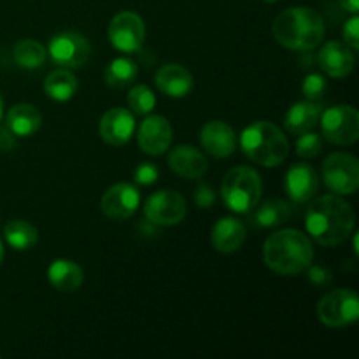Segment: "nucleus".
Returning <instances> with one entry per match:
<instances>
[{"instance_id": "f257e3e1", "label": "nucleus", "mask_w": 359, "mask_h": 359, "mask_svg": "<svg viewBox=\"0 0 359 359\" xmlns=\"http://www.w3.org/2000/svg\"><path fill=\"white\" fill-rule=\"evenodd\" d=\"M354 210L340 195L316 198L305 214L307 233L323 248H335L347 241L354 230Z\"/></svg>"}, {"instance_id": "f03ea898", "label": "nucleus", "mask_w": 359, "mask_h": 359, "mask_svg": "<svg viewBox=\"0 0 359 359\" xmlns=\"http://www.w3.org/2000/svg\"><path fill=\"white\" fill-rule=\"evenodd\" d=\"M263 259L265 265L279 276H298L314 262V245L304 231L287 228L266 238Z\"/></svg>"}, {"instance_id": "7ed1b4c3", "label": "nucleus", "mask_w": 359, "mask_h": 359, "mask_svg": "<svg viewBox=\"0 0 359 359\" xmlns=\"http://www.w3.org/2000/svg\"><path fill=\"white\" fill-rule=\"evenodd\" d=\"M272 35L284 48L311 51L325 39V20L312 7H290L273 20Z\"/></svg>"}, {"instance_id": "20e7f679", "label": "nucleus", "mask_w": 359, "mask_h": 359, "mask_svg": "<svg viewBox=\"0 0 359 359\" xmlns=\"http://www.w3.org/2000/svg\"><path fill=\"white\" fill-rule=\"evenodd\" d=\"M241 147L245 156L262 167H279L290 156L286 133L270 121H256L241 135Z\"/></svg>"}, {"instance_id": "39448f33", "label": "nucleus", "mask_w": 359, "mask_h": 359, "mask_svg": "<svg viewBox=\"0 0 359 359\" xmlns=\"http://www.w3.org/2000/svg\"><path fill=\"white\" fill-rule=\"evenodd\" d=\"M263 182L258 172L251 167H235L226 172L221 182V196L224 205L237 214H249L259 202Z\"/></svg>"}, {"instance_id": "423d86ee", "label": "nucleus", "mask_w": 359, "mask_h": 359, "mask_svg": "<svg viewBox=\"0 0 359 359\" xmlns=\"http://www.w3.org/2000/svg\"><path fill=\"white\" fill-rule=\"evenodd\" d=\"M321 132L328 142L335 146H351L359 137V112L349 104L333 105L323 111Z\"/></svg>"}, {"instance_id": "0eeeda50", "label": "nucleus", "mask_w": 359, "mask_h": 359, "mask_svg": "<svg viewBox=\"0 0 359 359\" xmlns=\"http://www.w3.org/2000/svg\"><path fill=\"white\" fill-rule=\"evenodd\" d=\"M323 181L326 188L340 196L353 195L359 188V161L349 153H333L323 161Z\"/></svg>"}, {"instance_id": "6e6552de", "label": "nucleus", "mask_w": 359, "mask_h": 359, "mask_svg": "<svg viewBox=\"0 0 359 359\" xmlns=\"http://www.w3.org/2000/svg\"><path fill=\"white\" fill-rule=\"evenodd\" d=\"M318 318L330 328H342L359 319V298L353 290H335L326 293L318 304Z\"/></svg>"}, {"instance_id": "1a4fd4ad", "label": "nucleus", "mask_w": 359, "mask_h": 359, "mask_svg": "<svg viewBox=\"0 0 359 359\" xmlns=\"http://www.w3.org/2000/svg\"><path fill=\"white\" fill-rule=\"evenodd\" d=\"M48 55L60 69H81L86 65L91 55V46L83 34L77 32H62L56 34L48 44Z\"/></svg>"}, {"instance_id": "9d476101", "label": "nucleus", "mask_w": 359, "mask_h": 359, "mask_svg": "<svg viewBox=\"0 0 359 359\" xmlns=\"http://www.w3.org/2000/svg\"><path fill=\"white\" fill-rule=\"evenodd\" d=\"M186 200L172 189L153 193L144 203V216L154 226H174L186 217Z\"/></svg>"}, {"instance_id": "9b49d317", "label": "nucleus", "mask_w": 359, "mask_h": 359, "mask_svg": "<svg viewBox=\"0 0 359 359\" xmlns=\"http://www.w3.org/2000/svg\"><path fill=\"white\" fill-rule=\"evenodd\" d=\"M111 44L121 53H137L146 39V25L142 18L132 11H121L109 23Z\"/></svg>"}, {"instance_id": "f8f14e48", "label": "nucleus", "mask_w": 359, "mask_h": 359, "mask_svg": "<svg viewBox=\"0 0 359 359\" xmlns=\"http://www.w3.org/2000/svg\"><path fill=\"white\" fill-rule=\"evenodd\" d=\"M140 205V193L130 182L111 186L102 196V212L114 221H126L137 212Z\"/></svg>"}, {"instance_id": "ddd939ff", "label": "nucleus", "mask_w": 359, "mask_h": 359, "mask_svg": "<svg viewBox=\"0 0 359 359\" xmlns=\"http://www.w3.org/2000/svg\"><path fill=\"white\" fill-rule=\"evenodd\" d=\"M139 147L149 156L167 153L172 144V126L163 116H149L144 119L137 133Z\"/></svg>"}, {"instance_id": "4468645a", "label": "nucleus", "mask_w": 359, "mask_h": 359, "mask_svg": "<svg viewBox=\"0 0 359 359\" xmlns=\"http://www.w3.org/2000/svg\"><path fill=\"white\" fill-rule=\"evenodd\" d=\"M284 189L291 202L307 203L316 196L319 189V175L309 163H294L286 172Z\"/></svg>"}, {"instance_id": "2eb2a0df", "label": "nucleus", "mask_w": 359, "mask_h": 359, "mask_svg": "<svg viewBox=\"0 0 359 359\" xmlns=\"http://www.w3.org/2000/svg\"><path fill=\"white\" fill-rule=\"evenodd\" d=\"M133 130H135L133 112L123 107H114L105 112L100 119V126H98L102 140L107 142L109 146L116 147L125 146L132 139Z\"/></svg>"}, {"instance_id": "dca6fc26", "label": "nucleus", "mask_w": 359, "mask_h": 359, "mask_svg": "<svg viewBox=\"0 0 359 359\" xmlns=\"http://www.w3.org/2000/svg\"><path fill=\"white\" fill-rule=\"evenodd\" d=\"M318 63L323 72L328 74L330 77L342 79L353 72L356 58H354L353 49L347 48L344 42L332 41L326 42L321 48L318 55Z\"/></svg>"}, {"instance_id": "f3484780", "label": "nucleus", "mask_w": 359, "mask_h": 359, "mask_svg": "<svg viewBox=\"0 0 359 359\" xmlns=\"http://www.w3.org/2000/svg\"><path fill=\"white\" fill-rule=\"evenodd\" d=\"M202 147L214 158H228L235 153L237 147V135L235 130L224 121H209L200 133Z\"/></svg>"}, {"instance_id": "a211bd4d", "label": "nucleus", "mask_w": 359, "mask_h": 359, "mask_svg": "<svg viewBox=\"0 0 359 359\" xmlns=\"http://www.w3.org/2000/svg\"><path fill=\"white\" fill-rule=\"evenodd\" d=\"M158 90L163 91L167 97L182 98L191 93L193 90V74L186 67L177 65V63H167L161 69H158L154 76Z\"/></svg>"}, {"instance_id": "6ab92c4d", "label": "nucleus", "mask_w": 359, "mask_h": 359, "mask_svg": "<svg viewBox=\"0 0 359 359\" xmlns=\"http://www.w3.org/2000/svg\"><path fill=\"white\" fill-rule=\"evenodd\" d=\"M168 167L184 179H200L209 168L205 156L193 146H177L168 154Z\"/></svg>"}, {"instance_id": "aec40b11", "label": "nucleus", "mask_w": 359, "mask_h": 359, "mask_svg": "<svg viewBox=\"0 0 359 359\" xmlns=\"http://www.w3.org/2000/svg\"><path fill=\"white\" fill-rule=\"evenodd\" d=\"M245 224L241 219H235V217H223V219L217 221L212 228V235H210V241L216 251L219 252H230L238 251L242 248V244L245 242Z\"/></svg>"}, {"instance_id": "412c9836", "label": "nucleus", "mask_w": 359, "mask_h": 359, "mask_svg": "<svg viewBox=\"0 0 359 359\" xmlns=\"http://www.w3.org/2000/svg\"><path fill=\"white\" fill-rule=\"evenodd\" d=\"M323 114V105L319 102H297L284 116V128L293 135H302L318 126Z\"/></svg>"}, {"instance_id": "4be33fe9", "label": "nucleus", "mask_w": 359, "mask_h": 359, "mask_svg": "<svg viewBox=\"0 0 359 359\" xmlns=\"http://www.w3.org/2000/svg\"><path fill=\"white\" fill-rule=\"evenodd\" d=\"M48 280L55 290L62 293H74L83 286L84 272L77 263L70 259H55L48 269Z\"/></svg>"}, {"instance_id": "5701e85b", "label": "nucleus", "mask_w": 359, "mask_h": 359, "mask_svg": "<svg viewBox=\"0 0 359 359\" xmlns=\"http://www.w3.org/2000/svg\"><path fill=\"white\" fill-rule=\"evenodd\" d=\"M6 126L16 137H30L42 126V114L30 104H16L6 116Z\"/></svg>"}, {"instance_id": "b1692460", "label": "nucleus", "mask_w": 359, "mask_h": 359, "mask_svg": "<svg viewBox=\"0 0 359 359\" xmlns=\"http://www.w3.org/2000/svg\"><path fill=\"white\" fill-rule=\"evenodd\" d=\"M251 216V224L255 228H277L291 217V207L286 200L270 198L262 205H256Z\"/></svg>"}, {"instance_id": "393cba45", "label": "nucleus", "mask_w": 359, "mask_h": 359, "mask_svg": "<svg viewBox=\"0 0 359 359\" xmlns=\"http://www.w3.org/2000/svg\"><path fill=\"white\" fill-rule=\"evenodd\" d=\"M77 88L79 83L69 69L53 70L44 81L46 95L55 102H69L77 93Z\"/></svg>"}, {"instance_id": "a878e982", "label": "nucleus", "mask_w": 359, "mask_h": 359, "mask_svg": "<svg viewBox=\"0 0 359 359\" xmlns=\"http://www.w3.org/2000/svg\"><path fill=\"white\" fill-rule=\"evenodd\" d=\"M6 242L16 251H28L39 242V230L25 219H13L4 226Z\"/></svg>"}, {"instance_id": "bb28decb", "label": "nucleus", "mask_w": 359, "mask_h": 359, "mask_svg": "<svg viewBox=\"0 0 359 359\" xmlns=\"http://www.w3.org/2000/svg\"><path fill=\"white\" fill-rule=\"evenodd\" d=\"M13 58L14 63L21 69L35 70L41 69L46 63L48 51L41 42L34 41V39H23L13 48Z\"/></svg>"}, {"instance_id": "cd10ccee", "label": "nucleus", "mask_w": 359, "mask_h": 359, "mask_svg": "<svg viewBox=\"0 0 359 359\" xmlns=\"http://www.w3.org/2000/svg\"><path fill=\"white\" fill-rule=\"evenodd\" d=\"M139 67L130 58H114L105 69V84L112 90H123L135 81Z\"/></svg>"}, {"instance_id": "c85d7f7f", "label": "nucleus", "mask_w": 359, "mask_h": 359, "mask_svg": "<svg viewBox=\"0 0 359 359\" xmlns=\"http://www.w3.org/2000/svg\"><path fill=\"white\" fill-rule=\"evenodd\" d=\"M128 107L132 109L133 114L137 116H147L151 114V111L156 105V97H154L153 91L149 90V86L146 84H137L130 90L128 93Z\"/></svg>"}, {"instance_id": "c756f323", "label": "nucleus", "mask_w": 359, "mask_h": 359, "mask_svg": "<svg viewBox=\"0 0 359 359\" xmlns=\"http://www.w3.org/2000/svg\"><path fill=\"white\" fill-rule=\"evenodd\" d=\"M323 151V137L318 135L311 130L302 135H298L297 140V154L300 158H316Z\"/></svg>"}, {"instance_id": "7c9ffc66", "label": "nucleus", "mask_w": 359, "mask_h": 359, "mask_svg": "<svg viewBox=\"0 0 359 359\" xmlns=\"http://www.w3.org/2000/svg\"><path fill=\"white\" fill-rule=\"evenodd\" d=\"M326 88H328V83H326V77L321 76V74L314 72L309 74L307 77L302 83V91H304V97L311 102H319L326 93Z\"/></svg>"}, {"instance_id": "2f4dec72", "label": "nucleus", "mask_w": 359, "mask_h": 359, "mask_svg": "<svg viewBox=\"0 0 359 359\" xmlns=\"http://www.w3.org/2000/svg\"><path fill=\"white\" fill-rule=\"evenodd\" d=\"M133 177H135V182H139L140 186H151L160 177V170H158L154 163H140L135 168V172H133Z\"/></svg>"}, {"instance_id": "473e14b6", "label": "nucleus", "mask_w": 359, "mask_h": 359, "mask_svg": "<svg viewBox=\"0 0 359 359\" xmlns=\"http://www.w3.org/2000/svg\"><path fill=\"white\" fill-rule=\"evenodd\" d=\"M344 35V44L347 48H351L353 51H358L359 49V18L358 14H354L351 20H347V23L344 25L342 28Z\"/></svg>"}, {"instance_id": "72a5a7b5", "label": "nucleus", "mask_w": 359, "mask_h": 359, "mask_svg": "<svg viewBox=\"0 0 359 359\" xmlns=\"http://www.w3.org/2000/svg\"><path fill=\"white\" fill-rule=\"evenodd\" d=\"M307 270L309 280H311L312 284H316V286H326V284H330L333 280V273L330 272L328 269H325V266L311 265Z\"/></svg>"}, {"instance_id": "f704fd0d", "label": "nucleus", "mask_w": 359, "mask_h": 359, "mask_svg": "<svg viewBox=\"0 0 359 359\" xmlns=\"http://www.w3.org/2000/svg\"><path fill=\"white\" fill-rule=\"evenodd\" d=\"M214 200H216V193H214V189L209 184H200L195 189V203L200 209H209L214 203Z\"/></svg>"}, {"instance_id": "c9c22d12", "label": "nucleus", "mask_w": 359, "mask_h": 359, "mask_svg": "<svg viewBox=\"0 0 359 359\" xmlns=\"http://www.w3.org/2000/svg\"><path fill=\"white\" fill-rule=\"evenodd\" d=\"M18 137L7 126H0V151H11L16 147Z\"/></svg>"}, {"instance_id": "e433bc0d", "label": "nucleus", "mask_w": 359, "mask_h": 359, "mask_svg": "<svg viewBox=\"0 0 359 359\" xmlns=\"http://www.w3.org/2000/svg\"><path fill=\"white\" fill-rule=\"evenodd\" d=\"M339 4H340V6H342V9L347 11V13L358 14L359 0H339Z\"/></svg>"}, {"instance_id": "4c0bfd02", "label": "nucleus", "mask_w": 359, "mask_h": 359, "mask_svg": "<svg viewBox=\"0 0 359 359\" xmlns=\"http://www.w3.org/2000/svg\"><path fill=\"white\" fill-rule=\"evenodd\" d=\"M2 259H4V245L2 242H0V263H2Z\"/></svg>"}, {"instance_id": "58836bf2", "label": "nucleus", "mask_w": 359, "mask_h": 359, "mask_svg": "<svg viewBox=\"0 0 359 359\" xmlns=\"http://www.w3.org/2000/svg\"><path fill=\"white\" fill-rule=\"evenodd\" d=\"M2 107H4V105H2V97H0V118H2Z\"/></svg>"}, {"instance_id": "ea45409f", "label": "nucleus", "mask_w": 359, "mask_h": 359, "mask_svg": "<svg viewBox=\"0 0 359 359\" xmlns=\"http://www.w3.org/2000/svg\"><path fill=\"white\" fill-rule=\"evenodd\" d=\"M263 2H266V4H273V2H277V0H263Z\"/></svg>"}]
</instances>
